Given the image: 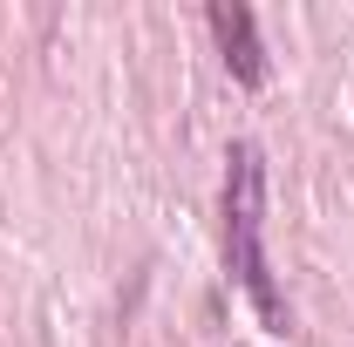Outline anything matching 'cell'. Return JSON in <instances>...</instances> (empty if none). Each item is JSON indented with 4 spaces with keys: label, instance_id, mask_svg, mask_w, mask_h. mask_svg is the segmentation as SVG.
<instances>
[{
    "label": "cell",
    "instance_id": "1",
    "mask_svg": "<svg viewBox=\"0 0 354 347\" xmlns=\"http://www.w3.org/2000/svg\"><path fill=\"white\" fill-rule=\"evenodd\" d=\"M225 265L245 286V300L259 306L266 334H286L293 313H286L279 279L266 265V157H259V143L225 150Z\"/></svg>",
    "mask_w": 354,
    "mask_h": 347
},
{
    "label": "cell",
    "instance_id": "2",
    "mask_svg": "<svg viewBox=\"0 0 354 347\" xmlns=\"http://www.w3.org/2000/svg\"><path fill=\"white\" fill-rule=\"evenodd\" d=\"M212 35H218V55H225V68H232V82L259 88L266 82V41H259L252 7H239V0H212Z\"/></svg>",
    "mask_w": 354,
    "mask_h": 347
}]
</instances>
